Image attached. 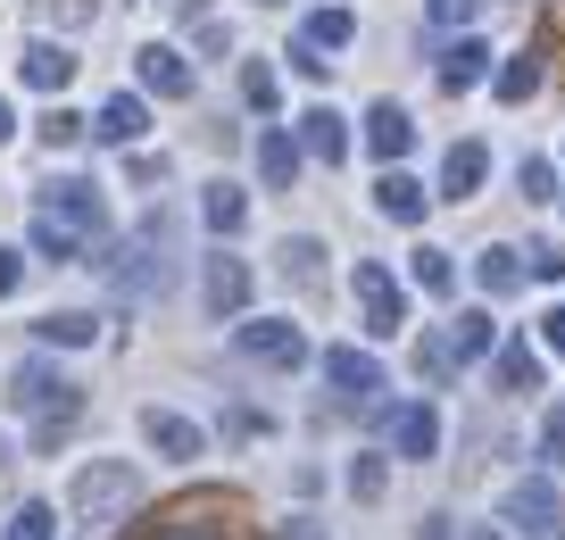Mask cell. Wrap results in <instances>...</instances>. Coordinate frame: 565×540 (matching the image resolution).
Returning a JSON list of instances; mask_svg holds the SVG:
<instances>
[{"label":"cell","mask_w":565,"mask_h":540,"mask_svg":"<svg viewBox=\"0 0 565 540\" xmlns=\"http://www.w3.org/2000/svg\"><path fill=\"white\" fill-rule=\"evenodd\" d=\"M475 540H508V532H475Z\"/></svg>","instance_id":"47"},{"label":"cell","mask_w":565,"mask_h":540,"mask_svg":"<svg viewBox=\"0 0 565 540\" xmlns=\"http://www.w3.org/2000/svg\"><path fill=\"white\" fill-rule=\"evenodd\" d=\"M209 308L216 316H242L249 308V266L233 258V250H216V258H209Z\"/></svg>","instance_id":"19"},{"label":"cell","mask_w":565,"mask_h":540,"mask_svg":"<svg viewBox=\"0 0 565 540\" xmlns=\"http://www.w3.org/2000/svg\"><path fill=\"white\" fill-rule=\"evenodd\" d=\"M266 9H282V0H266Z\"/></svg>","instance_id":"48"},{"label":"cell","mask_w":565,"mask_h":540,"mask_svg":"<svg viewBox=\"0 0 565 540\" xmlns=\"http://www.w3.org/2000/svg\"><path fill=\"white\" fill-rule=\"evenodd\" d=\"M100 233H108V200H100L92 174H58V183H42V200H34V250L51 266H75Z\"/></svg>","instance_id":"1"},{"label":"cell","mask_w":565,"mask_h":540,"mask_svg":"<svg viewBox=\"0 0 565 540\" xmlns=\"http://www.w3.org/2000/svg\"><path fill=\"white\" fill-rule=\"evenodd\" d=\"M407 283H416V292H424V299H449V292H458V266H449V258H441V250L424 242V250H416V258H407Z\"/></svg>","instance_id":"25"},{"label":"cell","mask_w":565,"mask_h":540,"mask_svg":"<svg viewBox=\"0 0 565 540\" xmlns=\"http://www.w3.org/2000/svg\"><path fill=\"white\" fill-rule=\"evenodd\" d=\"M458 367H466V358H458V341H449V332H424V341H416V383H433V391H441Z\"/></svg>","instance_id":"24"},{"label":"cell","mask_w":565,"mask_h":540,"mask_svg":"<svg viewBox=\"0 0 565 540\" xmlns=\"http://www.w3.org/2000/svg\"><path fill=\"white\" fill-rule=\"evenodd\" d=\"M141 433H150L159 457H200V424L175 416V407H141Z\"/></svg>","instance_id":"17"},{"label":"cell","mask_w":565,"mask_h":540,"mask_svg":"<svg viewBox=\"0 0 565 540\" xmlns=\"http://www.w3.org/2000/svg\"><path fill=\"white\" fill-rule=\"evenodd\" d=\"M18 75H25L34 92H67V84H75V51H67V42H25Z\"/></svg>","instance_id":"15"},{"label":"cell","mask_w":565,"mask_h":540,"mask_svg":"<svg viewBox=\"0 0 565 540\" xmlns=\"http://www.w3.org/2000/svg\"><path fill=\"white\" fill-rule=\"evenodd\" d=\"M141 540H233V523H225V507H216V499H192V507H175L167 523H150Z\"/></svg>","instance_id":"11"},{"label":"cell","mask_w":565,"mask_h":540,"mask_svg":"<svg viewBox=\"0 0 565 540\" xmlns=\"http://www.w3.org/2000/svg\"><path fill=\"white\" fill-rule=\"evenodd\" d=\"M275 266H282V283H291L300 299L324 292V242H308V233H291V242L275 250Z\"/></svg>","instance_id":"14"},{"label":"cell","mask_w":565,"mask_h":540,"mask_svg":"<svg viewBox=\"0 0 565 540\" xmlns=\"http://www.w3.org/2000/svg\"><path fill=\"white\" fill-rule=\"evenodd\" d=\"M383 483H391L383 457H358V466H350V490H358V499H383Z\"/></svg>","instance_id":"37"},{"label":"cell","mask_w":565,"mask_h":540,"mask_svg":"<svg viewBox=\"0 0 565 540\" xmlns=\"http://www.w3.org/2000/svg\"><path fill=\"white\" fill-rule=\"evenodd\" d=\"M233 349H242L249 367H282L291 374L308 358V332L291 325V316H249V325H233Z\"/></svg>","instance_id":"5"},{"label":"cell","mask_w":565,"mask_h":540,"mask_svg":"<svg viewBox=\"0 0 565 540\" xmlns=\"http://www.w3.org/2000/svg\"><path fill=\"white\" fill-rule=\"evenodd\" d=\"M282 540H317V532H282Z\"/></svg>","instance_id":"46"},{"label":"cell","mask_w":565,"mask_h":540,"mask_svg":"<svg viewBox=\"0 0 565 540\" xmlns=\"http://www.w3.org/2000/svg\"><path fill=\"white\" fill-rule=\"evenodd\" d=\"M482 167H491V150H482V141H458V150L441 158V200H475L482 192Z\"/></svg>","instance_id":"21"},{"label":"cell","mask_w":565,"mask_h":540,"mask_svg":"<svg viewBox=\"0 0 565 540\" xmlns=\"http://www.w3.org/2000/svg\"><path fill=\"white\" fill-rule=\"evenodd\" d=\"M475 283H482V299L524 292V283H532V250H482V258H475Z\"/></svg>","instance_id":"16"},{"label":"cell","mask_w":565,"mask_h":540,"mask_svg":"<svg viewBox=\"0 0 565 540\" xmlns=\"http://www.w3.org/2000/svg\"><path fill=\"white\" fill-rule=\"evenodd\" d=\"M200 216H209L216 233H242V225H249V200L233 192V183H209V200H200Z\"/></svg>","instance_id":"29"},{"label":"cell","mask_w":565,"mask_h":540,"mask_svg":"<svg viewBox=\"0 0 565 540\" xmlns=\"http://www.w3.org/2000/svg\"><path fill=\"white\" fill-rule=\"evenodd\" d=\"M308 42H317V51H350L358 18H350V9H317V18H308Z\"/></svg>","instance_id":"30"},{"label":"cell","mask_w":565,"mask_h":540,"mask_svg":"<svg viewBox=\"0 0 565 540\" xmlns=\"http://www.w3.org/2000/svg\"><path fill=\"white\" fill-rule=\"evenodd\" d=\"M508 523H515V532H541V540H557V523H565V507H557V483H548V474L515 483V490H508Z\"/></svg>","instance_id":"7"},{"label":"cell","mask_w":565,"mask_h":540,"mask_svg":"<svg viewBox=\"0 0 565 540\" xmlns=\"http://www.w3.org/2000/svg\"><path fill=\"white\" fill-rule=\"evenodd\" d=\"M532 332H541V349H548V358H565V308H548Z\"/></svg>","instance_id":"41"},{"label":"cell","mask_w":565,"mask_h":540,"mask_svg":"<svg viewBox=\"0 0 565 540\" xmlns=\"http://www.w3.org/2000/svg\"><path fill=\"white\" fill-rule=\"evenodd\" d=\"M9 540H58V516L51 507H18V516H9Z\"/></svg>","instance_id":"35"},{"label":"cell","mask_w":565,"mask_h":540,"mask_svg":"<svg viewBox=\"0 0 565 540\" xmlns=\"http://www.w3.org/2000/svg\"><path fill=\"white\" fill-rule=\"evenodd\" d=\"M557 540H565V532H557Z\"/></svg>","instance_id":"49"},{"label":"cell","mask_w":565,"mask_h":540,"mask_svg":"<svg viewBox=\"0 0 565 540\" xmlns=\"http://www.w3.org/2000/svg\"><path fill=\"white\" fill-rule=\"evenodd\" d=\"M374 209H383L391 225H424V183H416V174H399V167H391L383 183H374Z\"/></svg>","instance_id":"22"},{"label":"cell","mask_w":565,"mask_h":540,"mask_svg":"<svg viewBox=\"0 0 565 540\" xmlns=\"http://www.w3.org/2000/svg\"><path fill=\"white\" fill-rule=\"evenodd\" d=\"M242 100L258 108V117H275V67H258V59H249V67H242Z\"/></svg>","instance_id":"33"},{"label":"cell","mask_w":565,"mask_h":540,"mask_svg":"<svg viewBox=\"0 0 565 540\" xmlns=\"http://www.w3.org/2000/svg\"><path fill=\"white\" fill-rule=\"evenodd\" d=\"M291 67H300V75H308V84H324V75H333V59H324V51H317V42H308V34H300V42H291Z\"/></svg>","instance_id":"38"},{"label":"cell","mask_w":565,"mask_h":540,"mask_svg":"<svg viewBox=\"0 0 565 540\" xmlns=\"http://www.w3.org/2000/svg\"><path fill=\"white\" fill-rule=\"evenodd\" d=\"M300 150L324 158V167H341V158H350V125H341L333 108H308V117H300Z\"/></svg>","instance_id":"20"},{"label":"cell","mask_w":565,"mask_h":540,"mask_svg":"<svg viewBox=\"0 0 565 540\" xmlns=\"http://www.w3.org/2000/svg\"><path fill=\"white\" fill-rule=\"evenodd\" d=\"M92 134H100L108 150H134V141L150 134V108H141L134 92H117V100H100V117H92Z\"/></svg>","instance_id":"13"},{"label":"cell","mask_w":565,"mask_h":540,"mask_svg":"<svg viewBox=\"0 0 565 540\" xmlns=\"http://www.w3.org/2000/svg\"><path fill=\"white\" fill-rule=\"evenodd\" d=\"M134 67H141V92H159V100H192V67H183V51L150 42V51H134Z\"/></svg>","instance_id":"12"},{"label":"cell","mask_w":565,"mask_h":540,"mask_svg":"<svg viewBox=\"0 0 565 540\" xmlns=\"http://www.w3.org/2000/svg\"><path fill=\"white\" fill-rule=\"evenodd\" d=\"M18 283H25V258H18V250H0V299L18 292Z\"/></svg>","instance_id":"43"},{"label":"cell","mask_w":565,"mask_h":540,"mask_svg":"<svg viewBox=\"0 0 565 540\" xmlns=\"http://www.w3.org/2000/svg\"><path fill=\"white\" fill-rule=\"evenodd\" d=\"M366 150L383 158V167H399V158L416 150V117H407L399 100H374L366 108Z\"/></svg>","instance_id":"10"},{"label":"cell","mask_w":565,"mask_h":540,"mask_svg":"<svg viewBox=\"0 0 565 540\" xmlns=\"http://www.w3.org/2000/svg\"><path fill=\"white\" fill-rule=\"evenodd\" d=\"M383 433H391V449H399V457H416V466H424L433 449H441V416H433V400L391 407V416H383Z\"/></svg>","instance_id":"8"},{"label":"cell","mask_w":565,"mask_h":540,"mask_svg":"<svg viewBox=\"0 0 565 540\" xmlns=\"http://www.w3.org/2000/svg\"><path fill=\"white\" fill-rule=\"evenodd\" d=\"M449 341H458V358H491V349H499V325H491V316H458V332H449Z\"/></svg>","instance_id":"32"},{"label":"cell","mask_w":565,"mask_h":540,"mask_svg":"<svg viewBox=\"0 0 565 540\" xmlns=\"http://www.w3.org/2000/svg\"><path fill=\"white\" fill-rule=\"evenodd\" d=\"M324 374H333V391L350 407H374L383 400V367H374L366 349H324Z\"/></svg>","instance_id":"9"},{"label":"cell","mask_w":565,"mask_h":540,"mask_svg":"<svg viewBox=\"0 0 565 540\" xmlns=\"http://www.w3.org/2000/svg\"><path fill=\"white\" fill-rule=\"evenodd\" d=\"M475 18H482V0H424V25H433V34H466Z\"/></svg>","instance_id":"31"},{"label":"cell","mask_w":565,"mask_h":540,"mask_svg":"<svg viewBox=\"0 0 565 540\" xmlns=\"http://www.w3.org/2000/svg\"><path fill=\"white\" fill-rule=\"evenodd\" d=\"M100 275H108V292L117 299H167L175 292V275H183V258H175V216H141L134 233L117 242V258H100Z\"/></svg>","instance_id":"2"},{"label":"cell","mask_w":565,"mask_h":540,"mask_svg":"<svg viewBox=\"0 0 565 540\" xmlns=\"http://www.w3.org/2000/svg\"><path fill=\"white\" fill-rule=\"evenodd\" d=\"M532 92H541V51H515L508 67H499V100H532Z\"/></svg>","instance_id":"28"},{"label":"cell","mask_w":565,"mask_h":540,"mask_svg":"<svg viewBox=\"0 0 565 540\" xmlns=\"http://www.w3.org/2000/svg\"><path fill=\"white\" fill-rule=\"evenodd\" d=\"M9 400H18V416H34V441H42V449H58V433L84 416V391H75L58 367H42V358H25V367L9 374Z\"/></svg>","instance_id":"3"},{"label":"cell","mask_w":565,"mask_h":540,"mask_svg":"<svg viewBox=\"0 0 565 540\" xmlns=\"http://www.w3.org/2000/svg\"><path fill=\"white\" fill-rule=\"evenodd\" d=\"M9 134H18V117H9V100H0V141H9Z\"/></svg>","instance_id":"45"},{"label":"cell","mask_w":565,"mask_h":540,"mask_svg":"<svg viewBox=\"0 0 565 540\" xmlns=\"http://www.w3.org/2000/svg\"><path fill=\"white\" fill-rule=\"evenodd\" d=\"M84 134H92V125L75 117V108H51V117H42V141H51V150H75Z\"/></svg>","instance_id":"34"},{"label":"cell","mask_w":565,"mask_h":540,"mask_svg":"<svg viewBox=\"0 0 565 540\" xmlns=\"http://www.w3.org/2000/svg\"><path fill=\"white\" fill-rule=\"evenodd\" d=\"M258 174H266V192H291V183H300V141L282 134V125L258 134Z\"/></svg>","instance_id":"18"},{"label":"cell","mask_w":565,"mask_h":540,"mask_svg":"<svg viewBox=\"0 0 565 540\" xmlns=\"http://www.w3.org/2000/svg\"><path fill=\"white\" fill-rule=\"evenodd\" d=\"M491 374H499V391H541V358H532L524 341H499Z\"/></svg>","instance_id":"26"},{"label":"cell","mask_w":565,"mask_h":540,"mask_svg":"<svg viewBox=\"0 0 565 540\" xmlns=\"http://www.w3.org/2000/svg\"><path fill=\"white\" fill-rule=\"evenodd\" d=\"M416 540H449V516H424V523H416Z\"/></svg>","instance_id":"44"},{"label":"cell","mask_w":565,"mask_h":540,"mask_svg":"<svg viewBox=\"0 0 565 540\" xmlns=\"http://www.w3.org/2000/svg\"><path fill=\"white\" fill-rule=\"evenodd\" d=\"M515 183H524V200H557V167H548V158H524Z\"/></svg>","instance_id":"36"},{"label":"cell","mask_w":565,"mask_h":540,"mask_svg":"<svg viewBox=\"0 0 565 540\" xmlns=\"http://www.w3.org/2000/svg\"><path fill=\"white\" fill-rule=\"evenodd\" d=\"M67 507L92 523V532H100V523H125L141 507V474L125 466V457H92V466L67 483Z\"/></svg>","instance_id":"4"},{"label":"cell","mask_w":565,"mask_h":540,"mask_svg":"<svg viewBox=\"0 0 565 540\" xmlns=\"http://www.w3.org/2000/svg\"><path fill=\"white\" fill-rule=\"evenodd\" d=\"M358 308H366V332H374V341H399V332H407V299H399V283H391L383 275V266H374V258H358Z\"/></svg>","instance_id":"6"},{"label":"cell","mask_w":565,"mask_h":540,"mask_svg":"<svg viewBox=\"0 0 565 540\" xmlns=\"http://www.w3.org/2000/svg\"><path fill=\"white\" fill-rule=\"evenodd\" d=\"M541 466H548V474L565 466V416H548V424H541Z\"/></svg>","instance_id":"40"},{"label":"cell","mask_w":565,"mask_h":540,"mask_svg":"<svg viewBox=\"0 0 565 540\" xmlns=\"http://www.w3.org/2000/svg\"><path fill=\"white\" fill-rule=\"evenodd\" d=\"M42 341H51V349H84V341H100V325H92V316L84 308H51V316H42Z\"/></svg>","instance_id":"27"},{"label":"cell","mask_w":565,"mask_h":540,"mask_svg":"<svg viewBox=\"0 0 565 540\" xmlns=\"http://www.w3.org/2000/svg\"><path fill=\"white\" fill-rule=\"evenodd\" d=\"M482 75H491V51H482L475 34H458V42L441 51V84H449V92H475Z\"/></svg>","instance_id":"23"},{"label":"cell","mask_w":565,"mask_h":540,"mask_svg":"<svg viewBox=\"0 0 565 540\" xmlns=\"http://www.w3.org/2000/svg\"><path fill=\"white\" fill-rule=\"evenodd\" d=\"M532 283H565V250H557V242L532 250Z\"/></svg>","instance_id":"39"},{"label":"cell","mask_w":565,"mask_h":540,"mask_svg":"<svg viewBox=\"0 0 565 540\" xmlns=\"http://www.w3.org/2000/svg\"><path fill=\"white\" fill-rule=\"evenodd\" d=\"M100 18V0H58V25H92Z\"/></svg>","instance_id":"42"}]
</instances>
